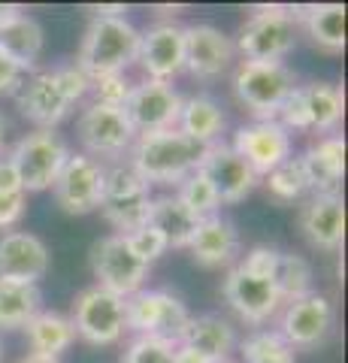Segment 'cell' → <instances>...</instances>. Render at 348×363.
<instances>
[{
	"instance_id": "cell-40",
	"label": "cell",
	"mask_w": 348,
	"mask_h": 363,
	"mask_svg": "<svg viewBox=\"0 0 348 363\" xmlns=\"http://www.w3.org/2000/svg\"><path fill=\"white\" fill-rule=\"evenodd\" d=\"M128 245L133 248V255H137L140 260H145V264H155L164 252H167V242H164V236L155 230V227H140V230H133L130 236H128Z\"/></svg>"
},
{
	"instance_id": "cell-5",
	"label": "cell",
	"mask_w": 348,
	"mask_h": 363,
	"mask_svg": "<svg viewBox=\"0 0 348 363\" xmlns=\"http://www.w3.org/2000/svg\"><path fill=\"white\" fill-rule=\"evenodd\" d=\"M149 206L152 185L130 164H116L106 169L100 212L121 236H130L133 230L149 224Z\"/></svg>"
},
{
	"instance_id": "cell-47",
	"label": "cell",
	"mask_w": 348,
	"mask_h": 363,
	"mask_svg": "<svg viewBox=\"0 0 348 363\" xmlns=\"http://www.w3.org/2000/svg\"><path fill=\"white\" fill-rule=\"evenodd\" d=\"M18 363H61V357H43V354H25Z\"/></svg>"
},
{
	"instance_id": "cell-8",
	"label": "cell",
	"mask_w": 348,
	"mask_h": 363,
	"mask_svg": "<svg viewBox=\"0 0 348 363\" xmlns=\"http://www.w3.org/2000/svg\"><path fill=\"white\" fill-rule=\"evenodd\" d=\"M91 272L97 279V288L128 300L130 294L142 291L145 279H149V264L133 255L128 236L112 233L91 245Z\"/></svg>"
},
{
	"instance_id": "cell-38",
	"label": "cell",
	"mask_w": 348,
	"mask_h": 363,
	"mask_svg": "<svg viewBox=\"0 0 348 363\" xmlns=\"http://www.w3.org/2000/svg\"><path fill=\"white\" fill-rule=\"evenodd\" d=\"M121 363H173V345L161 342V339H152V336H137L125 348Z\"/></svg>"
},
{
	"instance_id": "cell-7",
	"label": "cell",
	"mask_w": 348,
	"mask_h": 363,
	"mask_svg": "<svg viewBox=\"0 0 348 363\" xmlns=\"http://www.w3.org/2000/svg\"><path fill=\"white\" fill-rule=\"evenodd\" d=\"M294 88V73L285 64H261V61H242L233 73V91L240 104L254 112V121H276V112Z\"/></svg>"
},
{
	"instance_id": "cell-9",
	"label": "cell",
	"mask_w": 348,
	"mask_h": 363,
	"mask_svg": "<svg viewBox=\"0 0 348 363\" xmlns=\"http://www.w3.org/2000/svg\"><path fill=\"white\" fill-rule=\"evenodd\" d=\"M70 321L76 327V336L85 339L88 345H116L128 330L125 300L97 285L85 288L76 294Z\"/></svg>"
},
{
	"instance_id": "cell-35",
	"label": "cell",
	"mask_w": 348,
	"mask_h": 363,
	"mask_svg": "<svg viewBox=\"0 0 348 363\" xmlns=\"http://www.w3.org/2000/svg\"><path fill=\"white\" fill-rule=\"evenodd\" d=\"M176 197L185 203V206L197 215V218H209V215H218L221 209V200H218V191L212 188L209 176L203 169H194V173H188L182 182H179V191Z\"/></svg>"
},
{
	"instance_id": "cell-46",
	"label": "cell",
	"mask_w": 348,
	"mask_h": 363,
	"mask_svg": "<svg viewBox=\"0 0 348 363\" xmlns=\"http://www.w3.org/2000/svg\"><path fill=\"white\" fill-rule=\"evenodd\" d=\"M18 13H25V9H21L18 4H0V30H4Z\"/></svg>"
},
{
	"instance_id": "cell-17",
	"label": "cell",
	"mask_w": 348,
	"mask_h": 363,
	"mask_svg": "<svg viewBox=\"0 0 348 363\" xmlns=\"http://www.w3.org/2000/svg\"><path fill=\"white\" fill-rule=\"evenodd\" d=\"M233 152L254 169L257 179H264L269 169H276L291 157V133L279 121L242 124L233 136Z\"/></svg>"
},
{
	"instance_id": "cell-1",
	"label": "cell",
	"mask_w": 348,
	"mask_h": 363,
	"mask_svg": "<svg viewBox=\"0 0 348 363\" xmlns=\"http://www.w3.org/2000/svg\"><path fill=\"white\" fill-rule=\"evenodd\" d=\"M206 145L179 130H155V133H137L130 145V167L149 182H161V185H179L188 173H194L203 161Z\"/></svg>"
},
{
	"instance_id": "cell-39",
	"label": "cell",
	"mask_w": 348,
	"mask_h": 363,
	"mask_svg": "<svg viewBox=\"0 0 348 363\" xmlns=\"http://www.w3.org/2000/svg\"><path fill=\"white\" fill-rule=\"evenodd\" d=\"M52 73H55V82H58L64 100L70 106L79 104L88 91H91V79H88L76 64H58V67H52Z\"/></svg>"
},
{
	"instance_id": "cell-43",
	"label": "cell",
	"mask_w": 348,
	"mask_h": 363,
	"mask_svg": "<svg viewBox=\"0 0 348 363\" xmlns=\"http://www.w3.org/2000/svg\"><path fill=\"white\" fill-rule=\"evenodd\" d=\"M276 260H279V248H273V245H254L252 252L242 257V267L249 269V272H254V276L273 279Z\"/></svg>"
},
{
	"instance_id": "cell-13",
	"label": "cell",
	"mask_w": 348,
	"mask_h": 363,
	"mask_svg": "<svg viewBox=\"0 0 348 363\" xmlns=\"http://www.w3.org/2000/svg\"><path fill=\"white\" fill-rule=\"evenodd\" d=\"M182 94L170 82H145L133 85L125 116L133 124L137 133H155V130H170L179 124V112H182Z\"/></svg>"
},
{
	"instance_id": "cell-33",
	"label": "cell",
	"mask_w": 348,
	"mask_h": 363,
	"mask_svg": "<svg viewBox=\"0 0 348 363\" xmlns=\"http://www.w3.org/2000/svg\"><path fill=\"white\" fill-rule=\"evenodd\" d=\"M242 363H297L294 348H291L279 330H254L242 339L240 345Z\"/></svg>"
},
{
	"instance_id": "cell-12",
	"label": "cell",
	"mask_w": 348,
	"mask_h": 363,
	"mask_svg": "<svg viewBox=\"0 0 348 363\" xmlns=\"http://www.w3.org/2000/svg\"><path fill=\"white\" fill-rule=\"evenodd\" d=\"M137 64L152 82H173L185 70V28L176 21H158L142 30Z\"/></svg>"
},
{
	"instance_id": "cell-19",
	"label": "cell",
	"mask_w": 348,
	"mask_h": 363,
	"mask_svg": "<svg viewBox=\"0 0 348 363\" xmlns=\"http://www.w3.org/2000/svg\"><path fill=\"white\" fill-rule=\"evenodd\" d=\"M297 227L306 242L318 252H336L345 236V200L342 194H312L297 212Z\"/></svg>"
},
{
	"instance_id": "cell-50",
	"label": "cell",
	"mask_w": 348,
	"mask_h": 363,
	"mask_svg": "<svg viewBox=\"0 0 348 363\" xmlns=\"http://www.w3.org/2000/svg\"><path fill=\"white\" fill-rule=\"evenodd\" d=\"M224 363H230V360H224Z\"/></svg>"
},
{
	"instance_id": "cell-16",
	"label": "cell",
	"mask_w": 348,
	"mask_h": 363,
	"mask_svg": "<svg viewBox=\"0 0 348 363\" xmlns=\"http://www.w3.org/2000/svg\"><path fill=\"white\" fill-rule=\"evenodd\" d=\"M221 291H224V300L230 303V309L249 324H266L269 318L282 309V300H279L273 279L254 276L242 264H237L228 272Z\"/></svg>"
},
{
	"instance_id": "cell-24",
	"label": "cell",
	"mask_w": 348,
	"mask_h": 363,
	"mask_svg": "<svg viewBox=\"0 0 348 363\" xmlns=\"http://www.w3.org/2000/svg\"><path fill=\"white\" fill-rule=\"evenodd\" d=\"M203 218H197L182 200L176 194H161V197H152V206H149V227H155L167 248H188L191 240H194L197 227Z\"/></svg>"
},
{
	"instance_id": "cell-4",
	"label": "cell",
	"mask_w": 348,
	"mask_h": 363,
	"mask_svg": "<svg viewBox=\"0 0 348 363\" xmlns=\"http://www.w3.org/2000/svg\"><path fill=\"white\" fill-rule=\"evenodd\" d=\"M297 18L285 6H257L240 28V40L233 43L245 61L282 64L297 45Z\"/></svg>"
},
{
	"instance_id": "cell-3",
	"label": "cell",
	"mask_w": 348,
	"mask_h": 363,
	"mask_svg": "<svg viewBox=\"0 0 348 363\" xmlns=\"http://www.w3.org/2000/svg\"><path fill=\"white\" fill-rule=\"evenodd\" d=\"M125 321L128 330H133L137 336L161 339V342L176 348L185 336L191 312L182 303V297H176L173 291L142 288L125 300Z\"/></svg>"
},
{
	"instance_id": "cell-28",
	"label": "cell",
	"mask_w": 348,
	"mask_h": 363,
	"mask_svg": "<svg viewBox=\"0 0 348 363\" xmlns=\"http://www.w3.org/2000/svg\"><path fill=\"white\" fill-rule=\"evenodd\" d=\"M25 333L30 354H43V357H61L76 342V327L61 312H37L25 324Z\"/></svg>"
},
{
	"instance_id": "cell-37",
	"label": "cell",
	"mask_w": 348,
	"mask_h": 363,
	"mask_svg": "<svg viewBox=\"0 0 348 363\" xmlns=\"http://www.w3.org/2000/svg\"><path fill=\"white\" fill-rule=\"evenodd\" d=\"M276 121L291 133V130H312L309 128V106H306V94L303 85H294L288 91V97L282 100V106L276 112Z\"/></svg>"
},
{
	"instance_id": "cell-31",
	"label": "cell",
	"mask_w": 348,
	"mask_h": 363,
	"mask_svg": "<svg viewBox=\"0 0 348 363\" xmlns=\"http://www.w3.org/2000/svg\"><path fill=\"white\" fill-rule=\"evenodd\" d=\"M303 94H306V106H309V128L318 133L336 130V124L342 121V112H345L342 88H336L330 82H312V85H303Z\"/></svg>"
},
{
	"instance_id": "cell-20",
	"label": "cell",
	"mask_w": 348,
	"mask_h": 363,
	"mask_svg": "<svg viewBox=\"0 0 348 363\" xmlns=\"http://www.w3.org/2000/svg\"><path fill=\"white\" fill-rule=\"evenodd\" d=\"M16 106L21 118L37 124V130H55L58 124L70 116V104L64 100L52 70H33L21 82L16 94Z\"/></svg>"
},
{
	"instance_id": "cell-22",
	"label": "cell",
	"mask_w": 348,
	"mask_h": 363,
	"mask_svg": "<svg viewBox=\"0 0 348 363\" xmlns=\"http://www.w3.org/2000/svg\"><path fill=\"white\" fill-rule=\"evenodd\" d=\"M300 164L312 194H339L345 176V140L339 133L321 136L300 155Z\"/></svg>"
},
{
	"instance_id": "cell-36",
	"label": "cell",
	"mask_w": 348,
	"mask_h": 363,
	"mask_svg": "<svg viewBox=\"0 0 348 363\" xmlns=\"http://www.w3.org/2000/svg\"><path fill=\"white\" fill-rule=\"evenodd\" d=\"M137 82H130L125 73H109V76H97L91 79V94H94V104H103V106H116V109H125L130 91Z\"/></svg>"
},
{
	"instance_id": "cell-42",
	"label": "cell",
	"mask_w": 348,
	"mask_h": 363,
	"mask_svg": "<svg viewBox=\"0 0 348 363\" xmlns=\"http://www.w3.org/2000/svg\"><path fill=\"white\" fill-rule=\"evenodd\" d=\"M28 212V194L25 191H0V230L16 227Z\"/></svg>"
},
{
	"instance_id": "cell-27",
	"label": "cell",
	"mask_w": 348,
	"mask_h": 363,
	"mask_svg": "<svg viewBox=\"0 0 348 363\" xmlns=\"http://www.w3.org/2000/svg\"><path fill=\"white\" fill-rule=\"evenodd\" d=\"M297 25L306 28L309 40L324 52L345 49V6L342 4H315L306 9H291Z\"/></svg>"
},
{
	"instance_id": "cell-30",
	"label": "cell",
	"mask_w": 348,
	"mask_h": 363,
	"mask_svg": "<svg viewBox=\"0 0 348 363\" xmlns=\"http://www.w3.org/2000/svg\"><path fill=\"white\" fill-rule=\"evenodd\" d=\"M37 312H43V294L37 285L0 279V330L25 327Z\"/></svg>"
},
{
	"instance_id": "cell-26",
	"label": "cell",
	"mask_w": 348,
	"mask_h": 363,
	"mask_svg": "<svg viewBox=\"0 0 348 363\" xmlns=\"http://www.w3.org/2000/svg\"><path fill=\"white\" fill-rule=\"evenodd\" d=\"M179 130H182L188 140H194L200 145H212L218 143V136L228 128V116L218 106L215 97L209 94H194L182 100V112H179Z\"/></svg>"
},
{
	"instance_id": "cell-41",
	"label": "cell",
	"mask_w": 348,
	"mask_h": 363,
	"mask_svg": "<svg viewBox=\"0 0 348 363\" xmlns=\"http://www.w3.org/2000/svg\"><path fill=\"white\" fill-rule=\"evenodd\" d=\"M25 79H28L25 67H21L6 49H0V97H16Z\"/></svg>"
},
{
	"instance_id": "cell-18",
	"label": "cell",
	"mask_w": 348,
	"mask_h": 363,
	"mask_svg": "<svg viewBox=\"0 0 348 363\" xmlns=\"http://www.w3.org/2000/svg\"><path fill=\"white\" fill-rule=\"evenodd\" d=\"M200 169L209 176L212 188L218 191V200L233 206V203H242L245 197L257 188V173L242 161V157L233 152V145L228 143H212L206 145L203 161H200Z\"/></svg>"
},
{
	"instance_id": "cell-23",
	"label": "cell",
	"mask_w": 348,
	"mask_h": 363,
	"mask_svg": "<svg viewBox=\"0 0 348 363\" xmlns=\"http://www.w3.org/2000/svg\"><path fill=\"white\" fill-rule=\"evenodd\" d=\"M188 252L200 267H228L240 255V227L230 218H224L221 212L209 215V218L200 221Z\"/></svg>"
},
{
	"instance_id": "cell-49",
	"label": "cell",
	"mask_w": 348,
	"mask_h": 363,
	"mask_svg": "<svg viewBox=\"0 0 348 363\" xmlns=\"http://www.w3.org/2000/svg\"><path fill=\"white\" fill-rule=\"evenodd\" d=\"M0 360H4V348H0Z\"/></svg>"
},
{
	"instance_id": "cell-21",
	"label": "cell",
	"mask_w": 348,
	"mask_h": 363,
	"mask_svg": "<svg viewBox=\"0 0 348 363\" xmlns=\"http://www.w3.org/2000/svg\"><path fill=\"white\" fill-rule=\"evenodd\" d=\"M46 272H49V248L40 236L25 230H9L0 236V279L37 285Z\"/></svg>"
},
{
	"instance_id": "cell-44",
	"label": "cell",
	"mask_w": 348,
	"mask_h": 363,
	"mask_svg": "<svg viewBox=\"0 0 348 363\" xmlns=\"http://www.w3.org/2000/svg\"><path fill=\"white\" fill-rule=\"evenodd\" d=\"M0 191H25L9 157H0Z\"/></svg>"
},
{
	"instance_id": "cell-48",
	"label": "cell",
	"mask_w": 348,
	"mask_h": 363,
	"mask_svg": "<svg viewBox=\"0 0 348 363\" xmlns=\"http://www.w3.org/2000/svg\"><path fill=\"white\" fill-rule=\"evenodd\" d=\"M6 133H9V121L4 112H0V152H4V145H6Z\"/></svg>"
},
{
	"instance_id": "cell-32",
	"label": "cell",
	"mask_w": 348,
	"mask_h": 363,
	"mask_svg": "<svg viewBox=\"0 0 348 363\" xmlns=\"http://www.w3.org/2000/svg\"><path fill=\"white\" fill-rule=\"evenodd\" d=\"M273 285H276L282 303H294L300 297H306V294H312V264L303 255L279 252Z\"/></svg>"
},
{
	"instance_id": "cell-25",
	"label": "cell",
	"mask_w": 348,
	"mask_h": 363,
	"mask_svg": "<svg viewBox=\"0 0 348 363\" xmlns=\"http://www.w3.org/2000/svg\"><path fill=\"white\" fill-rule=\"evenodd\" d=\"M182 345H191L203 357H209L212 363H224L230 357V351L237 348V330H233V324L221 315H212V312L191 315Z\"/></svg>"
},
{
	"instance_id": "cell-29",
	"label": "cell",
	"mask_w": 348,
	"mask_h": 363,
	"mask_svg": "<svg viewBox=\"0 0 348 363\" xmlns=\"http://www.w3.org/2000/svg\"><path fill=\"white\" fill-rule=\"evenodd\" d=\"M43 43H46V33H43V25L30 13H18L0 30V49H6L28 73H33V67L40 61Z\"/></svg>"
},
{
	"instance_id": "cell-14",
	"label": "cell",
	"mask_w": 348,
	"mask_h": 363,
	"mask_svg": "<svg viewBox=\"0 0 348 363\" xmlns=\"http://www.w3.org/2000/svg\"><path fill=\"white\" fill-rule=\"evenodd\" d=\"M237 61V45L215 25H188L185 28V70L194 79H221Z\"/></svg>"
},
{
	"instance_id": "cell-11",
	"label": "cell",
	"mask_w": 348,
	"mask_h": 363,
	"mask_svg": "<svg viewBox=\"0 0 348 363\" xmlns=\"http://www.w3.org/2000/svg\"><path fill=\"white\" fill-rule=\"evenodd\" d=\"M103 176L106 167L91 155H73L67 157L61 176L55 179V200L67 215H88L100 209V197H103Z\"/></svg>"
},
{
	"instance_id": "cell-45",
	"label": "cell",
	"mask_w": 348,
	"mask_h": 363,
	"mask_svg": "<svg viewBox=\"0 0 348 363\" xmlns=\"http://www.w3.org/2000/svg\"><path fill=\"white\" fill-rule=\"evenodd\" d=\"M173 363H212V360L203 357L200 351H194L191 345H182V342H179V345L173 348Z\"/></svg>"
},
{
	"instance_id": "cell-10",
	"label": "cell",
	"mask_w": 348,
	"mask_h": 363,
	"mask_svg": "<svg viewBox=\"0 0 348 363\" xmlns=\"http://www.w3.org/2000/svg\"><path fill=\"white\" fill-rule=\"evenodd\" d=\"M76 133L85 145V155L91 157H118L130 152L133 140H137V130L128 121L125 109L103 106L94 100L82 109L79 121H76Z\"/></svg>"
},
{
	"instance_id": "cell-2",
	"label": "cell",
	"mask_w": 348,
	"mask_h": 363,
	"mask_svg": "<svg viewBox=\"0 0 348 363\" xmlns=\"http://www.w3.org/2000/svg\"><path fill=\"white\" fill-rule=\"evenodd\" d=\"M137 52H140V30L125 16H109V18L94 16L82 37L76 67L88 79L125 73L137 61Z\"/></svg>"
},
{
	"instance_id": "cell-6",
	"label": "cell",
	"mask_w": 348,
	"mask_h": 363,
	"mask_svg": "<svg viewBox=\"0 0 348 363\" xmlns=\"http://www.w3.org/2000/svg\"><path fill=\"white\" fill-rule=\"evenodd\" d=\"M6 157L13 161L25 194H40V191H49L61 176L70 149L55 130H30L13 145Z\"/></svg>"
},
{
	"instance_id": "cell-34",
	"label": "cell",
	"mask_w": 348,
	"mask_h": 363,
	"mask_svg": "<svg viewBox=\"0 0 348 363\" xmlns=\"http://www.w3.org/2000/svg\"><path fill=\"white\" fill-rule=\"evenodd\" d=\"M264 179H266L269 197L279 200V203H297L309 194V182H306V173H303L300 157H288L285 164L269 169Z\"/></svg>"
},
{
	"instance_id": "cell-15",
	"label": "cell",
	"mask_w": 348,
	"mask_h": 363,
	"mask_svg": "<svg viewBox=\"0 0 348 363\" xmlns=\"http://www.w3.org/2000/svg\"><path fill=\"white\" fill-rule=\"evenodd\" d=\"M333 327V303L327 294L312 291L306 297L285 306L279 336L291 348H318Z\"/></svg>"
}]
</instances>
